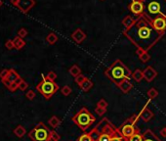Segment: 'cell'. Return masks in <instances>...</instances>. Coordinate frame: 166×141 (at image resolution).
<instances>
[{"instance_id": "45", "label": "cell", "mask_w": 166, "mask_h": 141, "mask_svg": "<svg viewBox=\"0 0 166 141\" xmlns=\"http://www.w3.org/2000/svg\"><path fill=\"white\" fill-rule=\"evenodd\" d=\"M10 2H11V4H13V5L17 6V5H18L19 0H10Z\"/></svg>"}, {"instance_id": "43", "label": "cell", "mask_w": 166, "mask_h": 141, "mask_svg": "<svg viewBox=\"0 0 166 141\" xmlns=\"http://www.w3.org/2000/svg\"><path fill=\"white\" fill-rule=\"evenodd\" d=\"M1 81H2V83H3L4 85H5L7 88H9V86H10L11 83H12V82H10L9 80H7V78H3V80H1Z\"/></svg>"}, {"instance_id": "22", "label": "cell", "mask_w": 166, "mask_h": 141, "mask_svg": "<svg viewBox=\"0 0 166 141\" xmlns=\"http://www.w3.org/2000/svg\"><path fill=\"white\" fill-rule=\"evenodd\" d=\"M132 78L137 82L142 81V80L144 78L143 76V70H141L140 69H137L134 70V73H132Z\"/></svg>"}, {"instance_id": "41", "label": "cell", "mask_w": 166, "mask_h": 141, "mask_svg": "<svg viewBox=\"0 0 166 141\" xmlns=\"http://www.w3.org/2000/svg\"><path fill=\"white\" fill-rule=\"evenodd\" d=\"M9 72H10V70H2L1 72H0V78L1 80H3V78H7L8 77V74H9Z\"/></svg>"}, {"instance_id": "17", "label": "cell", "mask_w": 166, "mask_h": 141, "mask_svg": "<svg viewBox=\"0 0 166 141\" xmlns=\"http://www.w3.org/2000/svg\"><path fill=\"white\" fill-rule=\"evenodd\" d=\"M136 22V19H134L132 16H126V17L122 20V25L124 26L125 30L130 29Z\"/></svg>"}, {"instance_id": "44", "label": "cell", "mask_w": 166, "mask_h": 141, "mask_svg": "<svg viewBox=\"0 0 166 141\" xmlns=\"http://www.w3.org/2000/svg\"><path fill=\"white\" fill-rule=\"evenodd\" d=\"M159 133H160V135H161V136L166 137V127H163L162 129H161Z\"/></svg>"}, {"instance_id": "15", "label": "cell", "mask_w": 166, "mask_h": 141, "mask_svg": "<svg viewBox=\"0 0 166 141\" xmlns=\"http://www.w3.org/2000/svg\"><path fill=\"white\" fill-rule=\"evenodd\" d=\"M117 87L119 88L123 93H128L130 90L132 89L133 85H132L131 82H130L129 80H124L120 81L119 83L117 84Z\"/></svg>"}, {"instance_id": "38", "label": "cell", "mask_w": 166, "mask_h": 141, "mask_svg": "<svg viewBox=\"0 0 166 141\" xmlns=\"http://www.w3.org/2000/svg\"><path fill=\"white\" fill-rule=\"evenodd\" d=\"M10 90L11 92H15L16 90L19 89V84L17 83V82H12L11 85L9 86V88H8Z\"/></svg>"}, {"instance_id": "49", "label": "cell", "mask_w": 166, "mask_h": 141, "mask_svg": "<svg viewBox=\"0 0 166 141\" xmlns=\"http://www.w3.org/2000/svg\"><path fill=\"white\" fill-rule=\"evenodd\" d=\"M102 1H104V0H102Z\"/></svg>"}, {"instance_id": "19", "label": "cell", "mask_w": 166, "mask_h": 141, "mask_svg": "<svg viewBox=\"0 0 166 141\" xmlns=\"http://www.w3.org/2000/svg\"><path fill=\"white\" fill-rule=\"evenodd\" d=\"M61 123H62V121L59 119L57 116H52L49 119V121H48V124L50 125L51 127H53V128L59 127L61 125Z\"/></svg>"}, {"instance_id": "37", "label": "cell", "mask_w": 166, "mask_h": 141, "mask_svg": "<svg viewBox=\"0 0 166 141\" xmlns=\"http://www.w3.org/2000/svg\"><path fill=\"white\" fill-rule=\"evenodd\" d=\"M85 80H86V77H85V76H83V74H80V76L76 77H75V80H75L76 83H77L78 85H79V84H81L82 82L84 81Z\"/></svg>"}, {"instance_id": "31", "label": "cell", "mask_w": 166, "mask_h": 141, "mask_svg": "<svg viewBox=\"0 0 166 141\" xmlns=\"http://www.w3.org/2000/svg\"><path fill=\"white\" fill-rule=\"evenodd\" d=\"M77 141H92L91 135L89 132H84L77 138Z\"/></svg>"}, {"instance_id": "25", "label": "cell", "mask_w": 166, "mask_h": 141, "mask_svg": "<svg viewBox=\"0 0 166 141\" xmlns=\"http://www.w3.org/2000/svg\"><path fill=\"white\" fill-rule=\"evenodd\" d=\"M69 74H72V77H78V76H80L81 74V70H80V68L78 67L77 65H73L72 68L69 69Z\"/></svg>"}, {"instance_id": "24", "label": "cell", "mask_w": 166, "mask_h": 141, "mask_svg": "<svg viewBox=\"0 0 166 141\" xmlns=\"http://www.w3.org/2000/svg\"><path fill=\"white\" fill-rule=\"evenodd\" d=\"M143 139H144L143 134L141 133L140 129H138L136 133H134V134L131 137H129L126 141H143Z\"/></svg>"}, {"instance_id": "27", "label": "cell", "mask_w": 166, "mask_h": 141, "mask_svg": "<svg viewBox=\"0 0 166 141\" xmlns=\"http://www.w3.org/2000/svg\"><path fill=\"white\" fill-rule=\"evenodd\" d=\"M147 95L149 97V100H152V99H155V98L158 96V91L155 89V88H151L149 90H148V92H147Z\"/></svg>"}, {"instance_id": "14", "label": "cell", "mask_w": 166, "mask_h": 141, "mask_svg": "<svg viewBox=\"0 0 166 141\" xmlns=\"http://www.w3.org/2000/svg\"><path fill=\"white\" fill-rule=\"evenodd\" d=\"M72 38L76 43H81L84 41V39L86 38V33L81 29H77L74 30L73 33L72 34Z\"/></svg>"}, {"instance_id": "30", "label": "cell", "mask_w": 166, "mask_h": 141, "mask_svg": "<svg viewBox=\"0 0 166 141\" xmlns=\"http://www.w3.org/2000/svg\"><path fill=\"white\" fill-rule=\"evenodd\" d=\"M112 141H126L125 138H124L123 136H122V134L120 133V131H119V129H118V127H117L116 133L112 136Z\"/></svg>"}, {"instance_id": "39", "label": "cell", "mask_w": 166, "mask_h": 141, "mask_svg": "<svg viewBox=\"0 0 166 141\" xmlns=\"http://www.w3.org/2000/svg\"><path fill=\"white\" fill-rule=\"evenodd\" d=\"M61 139V136L58 134V133L55 131V130H52V135H51V140H54V141H60Z\"/></svg>"}, {"instance_id": "10", "label": "cell", "mask_w": 166, "mask_h": 141, "mask_svg": "<svg viewBox=\"0 0 166 141\" xmlns=\"http://www.w3.org/2000/svg\"><path fill=\"white\" fill-rule=\"evenodd\" d=\"M144 9H145V4L144 2L140 1V0H134L129 5V10L135 16H137V18H139L140 16L144 14Z\"/></svg>"}, {"instance_id": "6", "label": "cell", "mask_w": 166, "mask_h": 141, "mask_svg": "<svg viewBox=\"0 0 166 141\" xmlns=\"http://www.w3.org/2000/svg\"><path fill=\"white\" fill-rule=\"evenodd\" d=\"M59 89H60V87L56 82L49 80L44 76H43L42 80L36 85V90L45 99H50Z\"/></svg>"}, {"instance_id": "47", "label": "cell", "mask_w": 166, "mask_h": 141, "mask_svg": "<svg viewBox=\"0 0 166 141\" xmlns=\"http://www.w3.org/2000/svg\"><path fill=\"white\" fill-rule=\"evenodd\" d=\"M140 1H142V2H145V1H146V0H140Z\"/></svg>"}, {"instance_id": "35", "label": "cell", "mask_w": 166, "mask_h": 141, "mask_svg": "<svg viewBox=\"0 0 166 141\" xmlns=\"http://www.w3.org/2000/svg\"><path fill=\"white\" fill-rule=\"evenodd\" d=\"M95 112L97 113V115H98V116L102 117L103 115H105V114L106 113V109L101 108V107H96V109H95Z\"/></svg>"}, {"instance_id": "12", "label": "cell", "mask_w": 166, "mask_h": 141, "mask_svg": "<svg viewBox=\"0 0 166 141\" xmlns=\"http://www.w3.org/2000/svg\"><path fill=\"white\" fill-rule=\"evenodd\" d=\"M143 76L144 80H146L148 82H152L157 77V70H155L152 66H148L143 70Z\"/></svg>"}, {"instance_id": "28", "label": "cell", "mask_w": 166, "mask_h": 141, "mask_svg": "<svg viewBox=\"0 0 166 141\" xmlns=\"http://www.w3.org/2000/svg\"><path fill=\"white\" fill-rule=\"evenodd\" d=\"M138 57H139L140 61L142 63H147V62H149V60H151V55L148 53V51H144V52Z\"/></svg>"}, {"instance_id": "7", "label": "cell", "mask_w": 166, "mask_h": 141, "mask_svg": "<svg viewBox=\"0 0 166 141\" xmlns=\"http://www.w3.org/2000/svg\"><path fill=\"white\" fill-rule=\"evenodd\" d=\"M139 119H140L139 115H133L129 119L126 120L120 127H118V129H119L120 133L125 138V140H127L129 137H131L139 129L138 127H136V124Z\"/></svg>"}, {"instance_id": "8", "label": "cell", "mask_w": 166, "mask_h": 141, "mask_svg": "<svg viewBox=\"0 0 166 141\" xmlns=\"http://www.w3.org/2000/svg\"><path fill=\"white\" fill-rule=\"evenodd\" d=\"M145 2L149 15L166 18V0H146Z\"/></svg>"}, {"instance_id": "11", "label": "cell", "mask_w": 166, "mask_h": 141, "mask_svg": "<svg viewBox=\"0 0 166 141\" xmlns=\"http://www.w3.org/2000/svg\"><path fill=\"white\" fill-rule=\"evenodd\" d=\"M34 5H35L34 0H19L17 7L19 8V10H21L23 12V13L26 14Z\"/></svg>"}, {"instance_id": "26", "label": "cell", "mask_w": 166, "mask_h": 141, "mask_svg": "<svg viewBox=\"0 0 166 141\" xmlns=\"http://www.w3.org/2000/svg\"><path fill=\"white\" fill-rule=\"evenodd\" d=\"M46 41L49 43V44H55L57 41H58V36L56 34H55L54 33H49L48 35H47V37H46Z\"/></svg>"}, {"instance_id": "34", "label": "cell", "mask_w": 166, "mask_h": 141, "mask_svg": "<svg viewBox=\"0 0 166 141\" xmlns=\"http://www.w3.org/2000/svg\"><path fill=\"white\" fill-rule=\"evenodd\" d=\"M108 102H106L105 99H101L100 101L97 103V107H101V108H104V109H106L108 108Z\"/></svg>"}, {"instance_id": "18", "label": "cell", "mask_w": 166, "mask_h": 141, "mask_svg": "<svg viewBox=\"0 0 166 141\" xmlns=\"http://www.w3.org/2000/svg\"><path fill=\"white\" fill-rule=\"evenodd\" d=\"M13 44H14V47L16 49L18 50H21L22 48H23L26 45V42L23 40V38H21L20 36H16L14 39H13Z\"/></svg>"}, {"instance_id": "36", "label": "cell", "mask_w": 166, "mask_h": 141, "mask_svg": "<svg viewBox=\"0 0 166 141\" xmlns=\"http://www.w3.org/2000/svg\"><path fill=\"white\" fill-rule=\"evenodd\" d=\"M26 97L29 100H33L35 98V92L33 91V90H29V91L26 93Z\"/></svg>"}, {"instance_id": "5", "label": "cell", "mask_w": 166, "mask_h": 141, "mask_svg": "<svg viewBox=\"0 0 166 141\" xmlns=\"http://www.w3.org/2000/svg\"><path fill=\"white\" fill-rule=\"evenodd\" d=\"M52 130L44 123H38L29 132V137L32 141H50Z\"/></svg>"}, {"instance_id": "2", "label": "cell", "mask_w": 166, "mask_h": 141, "mask_svg": "<svg viewBox=\"0 0 166 141\" xmlns=\"http://www.w3.org/2000/svg\"><path fill=\"white\" fill-rule=\"evenodd\" d=\"M117 127L108 118H103L92 130L89 131L92 141H112V136L116 133Z\"/></svg>"}, {"instance_id": "23", "label": "cell", "mask_w": 166, "mask_h": 141, "mask_svg": "<svg viewBox=\"0 0 166 141\" xmlns=\"http://www.w3.org/2000/svg\"><path fill=\"white\" fill-rule=\"evenodd\" d=\"M19 77H21L19 76V74L16 72L15 70L11 69L10 72H9V74H8V77H7V80H9L10 82H15Z\"/></svg>"}, {"instance_id": "33", "label": "cell", "mask_w": 166, "mask_h": 141, "mask_svg": "<svg viewBox=\"0 0 166 141\" xmlns=\"http://www.w3.org/2000/svg\"><path fill=\"white\" fill-rule=\"evenodd\" d=\"M46 77L51 81H55V80L57 78V74L55 72H49L48 74H46Z\"/></svg>"}, {"instance_id": "16", "label": "cell", "mask_w": 166, "mask_h": 141, "mask_svg": "<svg viewBox=\"0 0 166 141\" xmlns=\"http://www.w3.org/2000/svg\"><path fill=\"white\" fill-rule=\"evenodd\" d=\"M143 136H144L143 141H161L159 137H157V135H155V133L151 130V129H147L143 133Z\"/></svg>"}, {"instance_id": "48", "label": "cell", "mask_w": 166, "mask_h": 141, "mask_svg": "<svg viewBox=\"0 0 166 141\" xmlns=\"http://www.w3.org/2000/svg\"><path fill=\"white\" fill-rule=\"evenodd\" d=\"M50 141H54V140H50Z\"/></svg>"}, {"instance_id": "40", "label": "cell", "mask_w": 166, "mask_h": 141, "mask_svg": "<svg viewBox=\"0 0 166 141\" xmlns=\"http://www.w3.org/2000/svg\"><path fill=\"white\" fill-rule=\"evenodd\" d=\"M26 35H27V30L26 29H21L18 31V36H20L21 38L26 37Z\"/></svg>"}, {"instance_id": "3", "label": "cell", "mask_w": 166, "mask_h": 141, "mask_svg": "<svg viewBox=\"0 0 166 141\" xmlns=\"http://www.w3.org/2000/svg\"><path fill=\"white\" fill-rule=\"evenodd\" d=\"M105 76L116 85L124 80L132 77V72L121 60H115L105 70Z\"/></svg>"}, {"instance_id": "13", "label": "cell", "mask_w": 166, "mask_h": 141, "mask_svg": "<svg viewBox=\"0 0 166 141\" xmlns=\"http://www.w3.org/2000/svg\"><path fill=\"white\" fill-rule=\"evenodd\" d=\"M140 119L144 121V123H148L151 120H152V118L155 117V114L152 113V111L149 108H148V106L146 105L144 109L142 110V112L140 113Z\"/></svg>"}, {"instance_id": "21", "label": "cell", "mask_w": 166, "mask_h": 141, "mask_svg": "<svg viewBox=\"0 0 166 141\" xmlns=\"http://www.w3.org/2000/svg\"><path fill=\"white\" fill-rule=\"evenodd\" d=\"M14 134L19 137V138H22V137H23L26 135V128L23 127L22 124H19L17 127H16L14 129Z\"/></svg>"}, {"instance_id": "1", "label": "cell", "mask_w": 166, "mask_h": 141, "mask_svg": "<svg viewBox=\"0 0 166 141\" xmlns=\"http://www.w3.org/2000/svg\"><path fill=\"white\" fill-rule=\"evenodd\" d=\"M123 34L137 47V49L149 51L160 40L165 33L155 30L147 14L144 13L136 19L135 24L130 29L123 31Z\"/></svg>"}, {"instance_id": "4", "label": "cell", "mask_w": 166, "mask_h": 141, "mask_svg": "<svg viewBox=\"0 0 166 141\" xmlns=\"http://www.w3.org/2000/svg\"><path fill=\"white\" fill-rule=\"evenodd\" d=\"M72 121L81 129L82 131H86L87 129L95 123L96 118L89 112V110L86 107H82L81 109H79V111L72 118Z\"/></svg>"}, {"instance_id": "46", "label": "cell", "mask_w": 166, "mask_h": 141, "mask_svg": "<svg viewBox=\"0 0 166 141\" xmlns=\"http://www.w3.org/2000/svg\"><path fill=\"white\" fill-rule=\"evenodd\" d=\"M2 4H3V2H2V0H0V7L2 6Z\"/></svg>"}, {"instance_id": "20", "label": "cell", "mask_w": 166, "mask_h": 141, "mask_svg": "<svg viewBox=\"0 0 166 141\" xmlns=\"http://www.w3.org/2000/svg\"><path fill=\"white\" fill-rule=\"evenodd\" d=\"M78 86H79V87H80L84 92H88L89 90L93 87V82L91 81V80H89V78H86V80H85L84 81H83L81 84L78 85Z\"/></svg>"}, {"instance_id": "32", "label": "cell", "mask_w": 166, "mask_h": 141, "mask_svg": "<svg viewBox=\"0 0 166 141\" xmlns=\"http://www.w3.org/2000/svg\"><path fill=\"white\" fill-rule=\"evenodd\" d=\"M27 87H29V84H27V82L26 80H22L21 82L19 83V89L21 90V91H25V90L27 89Z\"/></svg>"}, {"instance_id": "9", "label": "cell", "mask_w": 166, "mask_h": 141, "mask_svg": "<svg viewBox=\"0 0 166 141\" xmlns=\"http://www.w3.org/2000/svg\"><path fill=\"white\" fill-rule=\"evenodd\" d=\"M148 16V15H147ZM149 21H151L152 27H155V30L157 31H161V33H165L166 30V18L162 17V16H156L155 18H152L148 16Z\"/></svg>"}, {"instance_id": "42", "label": "cell", "mask_w": 166, "mask_h": 141, "mask_svg": "<svg viewBox=\"0 0 166 141\" xmlns=\"http://www.w3.org/2000/svg\"><path fill=\"white\" fill-rule=\"evenodd\" d=\"M5 47H6L7 49H9V50L15 48L14 44H13V40H11V39H8V40L5 42Z\"/></svg>"}, {"instance_id": "29", "label": "cell", "mask_w": 166, "mask_h": 141, "mask_svg": "<svg viewBox=\"0 0 166 141\" xmlns=\"http://www.w3.org/2000/svg\"><path fill=\"white\" fill-rule=\"evenodd\" d=\"M72 92V89L69 85H65L61 88V93L64 96H69V95H70V93Z\"/></svg>"}]
</instances>
